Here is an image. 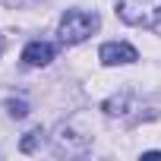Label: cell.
I'll return each instance as SVG.
<instances>
[{"label": "cell", "instance_id": "obj_1", "mask_svg": "<svg viewBox=\"0 0 161 161\" xmlns=\"http://www.w3.org/2000/svg\"><path fill=\"white\" fill-rule=\"evenodd\" d=\"M123 22L139 29H155L161 22V0H114Z\"/></svg>", "mask_w": 161, "mask_h": 161}, {"label": "cell", "instance_id": "obj_5", "mask_svg": "<svg viewBox=\"0 0 161 161\" xmlns=\"http://www.w3.org/2000/svg\"><path fill=\"white\" fill-rule=\"evenodd\" d=\"M41 136H44L41 130H32V133H29V136L22 139V152H35V145L41 142Z\"/></svg>", "mask_w": 161, "mask_h": 161}, {"label": "cell", "instance_id": "obj_4", "mask_svg": "<svg viewBox=\"0 0 161 161\" xmlns=\"http://www.w3.org/2000/svg\"><path fill=\"white\" fill-rule=\"evenodd\" d=\"M51 60H54V44H47V41H32L22 51V63L25 66H47Z\"/></svg>", "mask_w": 161, "mask_h": 161}, {"label": "cell", "instance_id": "obj_3", "mask_svg": "<svg viewBox=\"0 0 161 161\" xmlns=\"http://www.w3.org/2000/svg\"><path fill=\"white\" fill-rule=\"evenodd\" d=\"M136 60H139V54H136L133 44H123V41H108V44H101V63H108V66L136 63Z\"/></svg>", "mask_w": 161, "mask_h": 161}, {"label": "cell", "instance_id": "obj_6", "mask_svg": "<svg viewBox=\"0 0 161 161\" xmlns=\"http://www.w3.org/2000/svg\"><path fill=\"white\" fill-rule=\"evenodd\" d=\"M7 108H10V114H13V117H25V114H29V108H25V101H10Z\"/></svg>", "mask_w": 161, "mask_h": 161}, {"label": "cell", "instance_id": "obj_2", "mask_svg": "<svg viewBox=\"0 0 161 161\" xmlns=\"http://www.w3.org/2000/svg\"><path fill=\"white\" fill-rule=\"evenodd\" d=\"M98 29V13L89 10H66L60 19V41L63 44H79Z\"/></svg>", "mask_w": 161, "mask_h": 161}]
</instances>
